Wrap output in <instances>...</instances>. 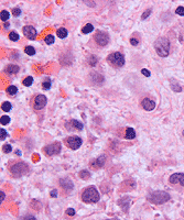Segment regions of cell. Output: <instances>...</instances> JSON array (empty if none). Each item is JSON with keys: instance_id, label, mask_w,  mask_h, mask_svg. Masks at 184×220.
<instances>
[{"instance_id": "obj_1", "label": "cell", "mask_w": 184, "mask_h": 220, "mask_svg": "<svg viewBox=\"0 0 184 220\" xmlns=\"http://www.w3.org/2000/svg\"><path fill=\"white\" fill-rule=\"evenodd\" d=\"M154 50L161 57H167L170 53V41L167 38H159L154 42Z\"/></svg>"}, {"instance_id": "obj_2", "label": "cell", "mask_w": 184, "mask_h": 220, "mask_svg": "<svg viewBox=\"0 0 184 220\" xmlns=\"http://www.w3.org/2000/svg\"><path fill=\"white\" fill-rule=\"evenodd\" d=\"M82 200L86 204H95L99 200V193L94 186H90L82 194Z\"/></svg>"}, {"instance_id": "obj_3", "label": "cell", "mask_w": 184, "mask_h": 220, "mask_svg": "<svg viewBox=\"0 0 184 220\" xmlns=\"http://www.w3.org/2000/svg\"><path fill=\"white\" fill-rule=\"evenodd\" d=\"M170 194H168L167 192H162V191H157L151 193L148 196V200L150 203L154 205H161L167 203L168 200H170Z\"/></svg>"}, {"instance_id": "obj_4", "label": "cell", "mask_w": 184, "mask_h": 220, "mask_svg": "<svg viewBox=\"0 0 184 220\" xmlns=\"http://www.w3.org/2000/svg\"><path fill=\"white\" fill-rule=\"evenodd\" d=\"M10 172L12 173L14 176L19 177L27 174V173L29 172V166H28V164H25V162H18V163L13 164V165L10 167Z\"/></svg>"}, {"instance_id": "obj_5", "label": "cell", "mask_w": 184, "mask_h": 220, "mask_svg": "<svg viewBox=\"0 0 184 220\" xmlns=\"http://www.w3.org/2000/svg\"><path fill=\"white\" fill-rule=\"evenodd\" d=\"M108 62L115 67H122L125 65V56L120 52H114L108 56Z\"/></svg>"}, {"instance_id": "obj_6", "label": "cell", "mask_w": 184, "mask_h": 220, "mask_svg": "<svg viewBox=\"0 0 184 220\" xmlns=\"http://www.w3.org/2000/svg\"><path fill=\"white\" fill-rule=\"evenodd\" d=\"M94 40L99 46H106L109 43V35L103 31H97L94 35Z\"/></svg>"}, {"instance_id": "obj_7", "label": "cell", "mask_w": 184, "mask_h": 220, "mask_svg": "<svg viewBox=\"0 0 184 220\" xmlns=\"http://www.w3.org/2000/svg\"><path fill=\"white\" fill-rule=\"evenodd\" d=\"M43 151H44V153H45L46 155H49V156L59 154L61 152V143L60 142L52 143V144L45 146V148L43 149Z\"/></svg>"}, {"instance_id": "obj_8", "label": "cell", "mask_w": 184, "mask_h": 220, "mask_svg": "<svg viewBox=\"0 0 184 220\" xmlns=\"http://www.w3.org/2000/svg\"><path fill=\"white\" fill-rule=\"evenodd\" d=\"M65 143L72 150H77L82 145V139L79 137L73 135V137H68L67 139L65 140Z\"/></svg>"}, {"instance_id": "obj_9", "label": "cell", "mask_w": 184, "mask_h": 220, "mask_svg": "<svg viewBox=\"0 0 184 220\" xmlns=\"http://www.w3.org/2000/svg\"><path fill=\"white\" fill-rule=\"evenodd\" d=\"M46 102H48V99L44 95H38L34 99V108L36 110L43 109L46 106Z\"/></svg>"}, {"instance_id": "obj_10", "label": "cell", "mask_w": 184, "mask_h": 220, "mask_svg": "<svg viewBox=\"0 0 184 220\" xmlns=\"http://www.w3.org/2000/svg\"><path fill=\"white\" fill-rule=\"evenodd\" d=\"M22 32H23V35H25V38L29 39V40H34V39L36 38V30L33 27H31V25H25V27H23Z\"/></svg>"}, {"instance_id": "obj_11", "label": "cell", "mask_w": 184, "mask_h": 220, "mask_svg": "<svg viewBox=\"0 0 184 220\" xmlns=\"http://www.w3.org/2000/svg\"><path fill=\"white\" fill-rule=\"evenodd\" d=\"M169 182L171 184H178L180 183L182 186H184V174L183 173H174L170 176Z\"/></svg>"}, {"instance_id": "obj_12", "label": "cell", "mask_w": 184, "mask_h": 220, "mask_svg": "<svg viewBox=\"0 0 184 220\" xmlns=\"http://www.w3.org/2000/svg\"><path fill=\"white\" fill-rule=\"evenodd\" d=\"M60 186L63 188V189H65V191H67V192H71L74 188L73 182H72L70 178H67V177H65V178H61L60 180Z\"/></svg>"}, {"instance_id": "obj_13", "label": "cell", "mask_w": 184, "mask_h": 220, "mask_svg": "<svg viewBox=\"0 0 184 220\" xmlns=\"http://www.w3.org/2000/svg\"><path fill=\"white\" fill-rule=\"evenodd\" d=\"M141 106L144 110L147 111H152V110L155 108V102L153 100L149 99V98H144L142 101H141Z\"/></svg>"}, {"instance_id": "obj_14", "label": "cell", "mask_w": 184, "mask_h": 220, "mask_svg": "<svg viewBox=\"0 0 184 220\" xmlns=\"http://www.w3.org/2000/svg\"><path fill=\"white\" fill-rule=\"evenodd\" d=\"M106 162V156L105 155H100L99 157H97L96 160L90 163V166L94 167V169H100V167L104 166V164Z\"/></svg>"}, {"instance_id": "obj_15", "label": "cell", "mask_w": 184, "mask_h": 220, "mask_svg": "<svg viewBox=\"0 0 184 220\" xmlns=\"http://www.w3.org/2000/svg\"><path fill=\"white\" fill-rule=\"evenodd\" d=\"M130 201H131V198H130V197H124V198H121V199L118 200V205L121 207L122 210L127 211L128 208H129Z\"/></svg>"}, {"instance_id": "obj_16", "label": "cell", "mask_w": 184, "mask_h": 220, "mask_svg": "<svg viewBox=\"0 0 184 220\" xmlns=\"http://www.w3.org/2000/svg\"><path fill=\"white\" fill-rule=\"evenodd\" d=\"M6 73H8V74H11V75H13V74H17V73L19 72L20 68L18 65H14V64H10L8 66L6 67Z\"/></svg>"}, {"instance_id": "obj_17", "label": "cell", "mask_w": 184, "mask_h": 220, "mask_svg": "<svg viewBox=\"0 0 184 220\" xmlns=\"http://www.w3.org/2000/svg\"><path fill=\"white\" fill-rule=\"evenodd\" d=\"M90 79H92L93 83L96 82V85H100V84H103L104 82V77L102 75H99V74H97V73L92 74V75H90Z\"/></svg>"}, {"instance_id": "obj_18", "label": "cell", "mask_w": 184, "mask_h": 220, "mask_svg": "<svg viewBox=\"0 0 184 220\" xmlns=\"http://www.w3.org/2000/svg\"><path fill=\"white\" fill-rule=\"evenodd\" d=\"M170 86H171V88H172V90L175 91V93H180V91H182L181 86H180L179 82L176 81V79H171Z\"/></svg>"}, {"instance_id": "obj_19", "label": "cell", "mask_w": 184, "mask_h": 220, "mask_svg": "<svg viewBox=\"0 0 184 220\" xmlns=\"http://www.w3.org/2000/svg\"><path fill=\"white\" fill-rule=\"evenodd\" d=\"M125 137H126V139H128V140L135 139V137H136L135 129H132V128H127V129H126V134H125Z\"/></svg>"}, {"instance_id": "obj_20", "label": "cell", "mask_w": 184, "mask_h": 220, "mask_svg": "<svg viewBox=\"0 0 184 220\" xmlns=\"http://www.w3.org/2000/svg\"><path fill=\"white\" fill-rule=\"evenodd\" d=\"M56 35H57V36H59L60 39L66 38V36H67V30L64 29V28H60V29H57Z\"/></svg>"}, {"instance_id": "obj_21", "label": "cell", "mask_w": 184, "mask_h": 220, "mask_svg": "<svg viewBox=\"0 0 184 220\" xmlns=\"http://www.w3.org/2000/svg\"><path fill=\"white\" fill-rule=\"evenodd\" d=\"M71 124H72V127H74L75 129H77V130H82L83 128H84V126H83V123L82 122H79V121H77V120H71V122H70Z\"/></svg>"}, {"instance_id": "obj_22", "label": "cell", "mask_w": 184, "mask_h": 220, "mask_svg": "<svg viewBox=\"0 0 184 220\" xmlns=\"http://www.w3.org/2000/svg\"><path fill=\"white\" fill-rule=\"evenodd\" d=\"M94 30V27H93V24L90 23H87L85 27H83V29H82V32L84 33V34H88V33H90Z\"/></svg>"}, {"instance_id": "obj_23", "label": "cell", "mask_w": 184, "mask_h": 220, "mask_svg": "<svg viewBox=\"0 0 184 220\" xmlns=\"http://www.w3.org/2000/svg\"><path fill=\"white\" fill-rule=\"evenodd\" d=\"M87 62H88V65H90V66H95L98 62V57L95 56V55H90L88 57V59H87Z\"/></svg>"}, {"instance_id": "obj_24", "label": "cell", "mask_w": 184, "mask_h": 220, "mask_svg": "<svg viewBox=\"0 0 184 220\" xmlns=\"http://www.w3.org/2000/svg\"><path fill=\"white\" fill-rule=\"evenodd\" d=\"M11 104L9 101H5V102H2V105H1V109L5 111V112H9L11 110Z\"/></svg>"}, {"instance_id": "obj_25", "label": "cell", "mask_w": 184, "mask_h": 220, "mask_svg": "<svg viewBox=\"0 0 184 220\" xmlns=\"http://www.w3.org/2000/svg\"><path fill=\"white\" fill-rule=\"evenodd\" d=\"M79 178H82V180H88L90 174L88 171H81V172L79 173Z\"/></svg>"}, {"instance_id": "obj_26", "label": "cell", "mask_w": 184, "mask_h": 220, "mask_svg": "<svg viewBox=\"0 0 184 220\" xmlns=\"http://www.w3.org/2000/svg\"><path fill=\"white\" fill-rule=\"evenodd\" d=\"M7 93H8L9 95H11V96H13V95H16L17 93H18V88H17L16 86H13V85H11V86H9L8 88H7Z\"/></svg>"}, {"instance_id": "obj_27", "label": "cell", "mask_w": 184, "mask_h": 220, "mask_svg": "<svg viewBox=\"0 0 184 220\" xmlns=\"http://www.w3.org/2000/svg\"><path fill=\"white\" fill-rule=\"evenodd\" d=\"M19 38H20L19 34H18L16 31H11L10 34H9V39H10L11 41H14V42L19 40Z\"/></svg>"}, {"instance_id": "obj_28", "label": "cell", "mask_w": 184, "mask_h": 220, "mask_svg": "<svg viewBox=\"0 0 184 220\" xmlns=\"http://www.w3.org/2000/svg\"><path fill=\"white\" fill-rule=\"evenodd\" d=\"M25 53H27L28 55L32 56V55H34V54H35V50L32 47V46H25Z\"/></svg>"}, {"instance_id": "obj_29", "label": "cell", "mask_w": 184, "mask_h": 220, "mask_svg": "<svg viewBox=\"0 0 184 220\" xmlns=\"http://www.w3.org/2000/svg\"><path fill=\"white\" fill-rule=\"evenodd\" d=\"M0 18H1L2 21H7V20L10 18V14H9L8 11L3 10V11H1V13H0Z\"/></svg>"}, {"instance_id": "obj_30", "label": "cell", "mask_w": 184, "mask_h": 220, "mask_svg": "<svg viewBox=\"0 0 184 220\" xmlns=\"http://www.w3.org/2000/svg\"><path fill=\"white\" fill-rule=\"evenodd\" d=\"M44 41H45V43L46 44H53L54 43V36L53 35H51V34H49V35H46L45 36V39H44Z\"/></svg>"}, {"instance_id": "obj_31", "label": "cell", "mask_w": 184, "mask_h": 220, "mask_svg": "<svg viewBox=\"0 0 184 220\" xmlns=\"http://www.w3.org/2000/svg\"><path fill=\"white\" fill-rule=\"evenodd\" d=\"M31 207H32V208H33V209H34V210L40 209V208H41L40 201H38V200H35V199H33L32 203H31Z\"/></svg>"}, {"instance_id": "obj_32", "label": "cell", "mask_w": 184, "mask_h": 220, "mask_svg": "<svg viewBox=\"0 0 184 220\" xmlns=\"http://www.w3.org/2000/svg\"><path fill=\"white\" fill-rule=\"evenodd\" d=\"M32 83H33V78L31 77V76H29V77L23 79V85H25V86H31Z\"/></svg>"}, {"instance_id": "obj_33", "label": "cell", "mask_w": 184, "mask_h": 220, "mask_svg": "<svg viewBox=\"0 0 184 220\" xmlns=\"http://www.w3.org/2000/svg\"><path fill=\"white\" fill-rule=\"evenodd\" d=\"M0 122H1L2 126H6V124H8L10 122V118H9L8 116H2L1 119H0Z\"/></svg>"}, {"instance_id": "obj_34", "label": "cell", "mask_w": 184, "mask_h": 220, "mask_svg": "<svg viewBox=\"0 0 184 220\" xmlns=\"http://www.w3.org/2000/svg\"><path fill=\"white\" fill-rule=\"evenodd\" d=\"M42 87H43V89H50L51 88V81L50 79H46L45 82H43L42 83Z\"/></svg>"}, {"instance_id": "obj_35", "label": "cell", "mask_w": 184, "mask_h": 220, "mask_svg": "<svg viewBox=\"0 0 184 220\" xmlns=\"http://www.w3.org/2000/svg\"><path fill=\"white\" fill-rule=\"evenodd\" d=\"M2 151L5 152V153H10L11 151H12V148H11L10 144H5L2 146Z\"/></svg>"}, {"instance_id": "obj_36", "label": "cell", "mask_w": 184, "mask_h": 220, "mask_svg": "<svg viewBox=\"0 0 184 220\" xmlns=\"http://www.w3.org/2000/svg\"><path fill=\"white\" fill-rule=\"evenodd\" d=\"M151 12H152L151 9H148V10L146 11V12H144V13H142V17H141V19H142V20H146L147 18H148V17H149L150 14H151Z\"/></svg>"}, {"instance_id": "obj_37", "label": "cell", "mask_w": 184, "mask_h": 220, "mask_svg": "<svg viewBox=\"0 0 184 220\" xmlns=\"http://www.w3.org/2000/svg\"><path fill=\"white\" fill-rule=\"evenodd\" d=\"M175 13L179 16H184V7H178L175 10Z\"/></svg>"}, {"instance_id": "obj_38", "label": "cell", "mask_w": 184, "mask_h": 220, "mask_svg": "<svg viewBox=\"0 0 184 220\" xmlns=\"http://www.w3.org/2000/svg\"><path fill=\"white\" fill-rule=\"evenodd\" d=\"M12 14H13L14 17H18L21 14V9L20 8H13L12 9Z\"/></svg>"}, {"instance_id": "obj_39", "label": "cell", "mask_w": 184, "mask_h": 220, "mask_svg": "<svg viewBox=\"0 0 184 220\" xmlns=\"http://www.w3.org/2000/svg\"><path fill=\"white\" fill-rule=\"evenodd\" d=\"M6 137H7V131L3 130V129H1V131H0V140L3 141V140L6 139Z\"/></svg>"}, {"instance_id": "obj_40", "label": "cell", "mask_w": 184, "mask_h": 220, "mask_svg": "<svg viewBox=\"0 0 184 220\" xmlns=\"http://www.w3.org/2000/svg\"><path fill=\"white\" fill-rule=\"evenodd\" d=\"M141 73H142V75H144L146 77H150V75H151L150 72L147 70V68H142V70H141Z\"/></svg>"}, {"instance_id": "obj_41", "label": "cell", "mask_w": 184, "mask_h": 220, "mask_svg": "<svg viewBox=\"0 0 184 220\" xmlns=\"http://www.w3.org/2000/svg\"><path fill=\"white\" fill-rule=\"evenodd\" d=\"M130 43H131V45L136 46V45H138V44H139V41L137 40V39H135V38H131V39H130Z\"/></svg>"}, {"instance_id": "obj_42", "label": "cell", "mask_w": 184, "mask_h": 220, "mask_svg": "<svg viewBox=\"0 0 184 220\" xmlns=\"http://www.w3.org/2000/svg\"><path fill=\"white\" fill-rule=\"evenodd\" d=\"M66 215H68V216H74V215H75V210H74L73 208H68V209L66 210Z\"/></svg>"}, {"instance_id": "obj_43", "label": "cell", "mask_w": 184, "mask_h": 220, "mask_svg": "<svg viewBox=\"0 0 184 220\" xmlns=\"http://www.w3.org/2000/svg\"><path fill=\"white\" fill-rule=\"evenodd\" d=\"M21 220H36V218L33 217V216H31V215H27V216H25V217L22 218Z\"/></svg>"}, {"instance_id": "obj_44", "label": "cell", "mask_w": 184, "mask_h": 220, "mask_svg": "<svg viewBox=\"0 0 184 220\" xmlns=\"http://www.w3.org/2000/svg\"><path fill=\"white\" fill-rule=\"evenodd\" d=\"M50 195H51V197H53V198H54V197H57L56 189H53V191H51V194H50Z\"/></svg>"}, {"instance_id": "obj_45", "label": "cell", "mask_w": 184, "mask_h": 220, "mask_svg": "<svg viewBox=\"0 0 184 220\" xmlns=\"http://www.w3.org/2000/svg\"><path fill=\"white\" fill-rule=\"evenodd\" d=\"M5 197H6L5 193H3V192H1V193H0V201H1V203L5 200Z\"/></svg>"}, {"instance_id": "obj_46", "label": "cell", "mask_w": 184, "mask_h": 220, "mask_svg": "<svg viewBox=\"0 0 184 220\" xmlns=\"http://www.w3.org/2000/svg\"><path fill=\"white\" fill-rule=\"evenodd\" d=\"M8 28H9V24H8V23H6V24H5V29H8Z\"/></svg>"}, {"instance_id": "obj_47", "label": "cell", "mask_w": 184, "mask_h": 220, "mask_svg": "<svg viewBox=\"0 0 184 220\" xmlns=\"http://www.w3.org/2000/svg\"><path fill=\"white\" fill-rule=\"evenodd\" d=\"M183 135H184V130H183Z\"/></svg>"}, {"instance_id": "obj_48", "label": "cell", "mask_w": 184, "mask_h": 220, "mask_svg": "<svg viewBox=\"0 0 184 220\" xmlns=\"http://www.w3.org/2000/svg\"><path fill=\"white\" fill-rule=\"evenodd\" d=\"M165 220H168V219H165Z\"/></svg>"}]
</instances>
